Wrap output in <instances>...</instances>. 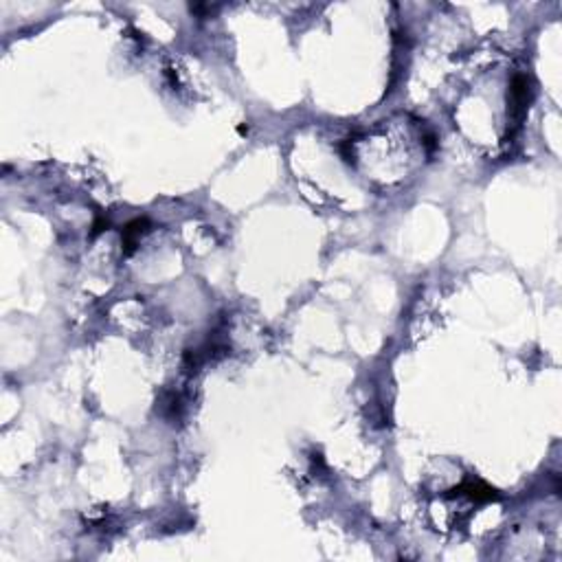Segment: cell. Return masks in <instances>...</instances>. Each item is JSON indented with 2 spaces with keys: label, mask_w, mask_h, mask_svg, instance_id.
Here are the masks:
<instances>
[{
  "label": "cell",
  "mask_w": 562,
  "mask_h": 562,
  "mask_svg": "<svg viewBox=\"0 0 562 562\" xmlns=\"http://www.w3.org/2000/svg\"><path fill=\"white\" fill-rule=\"evenodd\" d=\"M532 80L530 75H514V80L510 84V119H512V126L514 130L520 128V121L525 117V112L530 108V102H532Z\"/></svg>",
  "instance_id": "obj_1"
},
{
  "label": "cell",
  "mask_w": 562,
  "mask_h": 562,
  "mask_svg": "<svg viewBox=\"0 0 562 562\" xmlns=\"http://www.w3.org/2000/svg\"><path fill=\"white\" fill-rule=\"evenodd\" d=\"M448 496H466L477 503H490L499 499V492L483 481H466V483H461V486H457L455 490H451Z\"/></svg>",
  "instance_id": "obj_2"
},
{
  "label": "cell",
  "mask_w": 562,
  "mask_h": 562,
  "mask_svg": "<svg viewBox=\"0 0 562 562\" xmlns=\"http://www.w3.org/2000/svg\"><path fill=\"white\" fill-rule=\"evenodd\" d=\"M149 220L147 218H137L128 222L123 228H121V244H123V255H132L134 248H137L141 236H145L149 231Z\"/></svg>",
  "instance_id": "obj_3"
},
{
  "label": "cell",
  "mask_w": 562,
  "mask_h": 562,
  "mask_svg": "<svg viewBox=\"0 0 562 562\" xmlns=\"http://www.w3.org/2000/svg\"><path fill=\"white\" fill-rule=\"evenodd\" d=\"M161 415L169 422H176L181 420L183 415V400H181V393L176 391H167L163 393L161 398Z\"/></svg>",
  "instance_id": "obj_4"
},
{
  "label": "cell",
  "mask_w": 562,
  "mask_h": 562,
  "mask_svg": "<svg viewBox=\"0 0 562 562\" xmlns=\"http://www.w3.org/2000/svg\"><path fill=\"white\" fill-rule=\"evenodd\" d=\"M110 226V222H108V218H104V216H97V220L92 222V231H90V238H97L99 233H104V231Z\"/></svg>",
  "instance_id": "obj_5"
},
{
  "label": "cell",
  "mask_w": 562,
  "mask_h": 562,
  "mask_svg": "<svg viewBox=\"0 0 562 562\" xmlns=\"http://www.w3.org/2000/svg\"><path fill=\"white\" fill-rule=\"evenodd\" d=\"M238 132H240V134H248V126H244V123H242V126L238 128Z\"/></svg>",
  "instance_id": "obj_6"
}]
</instances>
